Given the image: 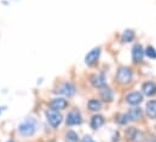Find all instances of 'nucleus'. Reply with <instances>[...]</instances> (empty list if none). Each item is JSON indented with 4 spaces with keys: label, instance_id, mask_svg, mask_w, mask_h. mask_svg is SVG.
Returning <instances> with one entry per match:
<instances>
[{
    "label": "nucleus",
    "instance_id": "obj_5",
    "mask_svg": "<svg viewBox=\"0 0 156 142\" xmlns=\"http://www.w3.org/2000/svg\"><path fill=\"white\" fill-rule=\"evenodd\" d=\"M99 57H101V47H94L93 49H91L86 57H85V64L90 68L94 66L98 60H99Z\"/></svg>",
    "mask_w": 156,
    "mask_h": 142
},
{
    "label": "nucleus",
    "instance_id": "obj_25",
    "mask_svg": "<svg viewBox=\"0 0 156 142\" xmlns=\"http://www.w3.org/2000/svg\"><path fill=\"white\" fill-rule=\"evenodd\" d=\"M6 142H16V141H13V140H9V141H6Z\"/></svg>",
    "mask_w": 156,
    "mask_h": 142
},
{
    "label": "nucleus",
    "instance_id": "obj_8",
    "mask_svg": "<svg viewBox=\"0 0 156 142\" xmlns=\"http://www.w3.org/2000/svg\"><path fill=\"white\" fill-rule=\"evenodd\" d=\"M126 137L131 142L144 141V135H143V133H142L139 129L133 128V127H131V128H128V129L126 130Z\"/></svg>",
    "mask_w": 156,
    "mask_h": 142
},
{
    "label": "nucleus",
    "instance_id": "obj_12",
    "mask_svg": "<svg viewBox=\"0 0 156 142\" xmlns=\"http://www.w3.org/2000/svg\"><path fill=\"white\" fill-rule=\"evenodd\" d=\"M142 92L145 96H154L156 94V83L153 81H147L142 84Z\"/></svg>",
    "mask_w": 156,
    "mask_h": 142
},
{
    "label": "nucleus",
    "instance_id": "obj_19",
    "mask_svg": "<svg viewBox=\"0 0 156 142\" xmlns=\"http://www.w3.org/2000/svg\"><path fill=\"white\" fill-rule=\"evenodd\" d=\"M66 142H79V135L74 130H68L64 135Z\"/></svg>",
    "mask_w": 156,
    "mask_h": 142
},
{
    "label": "nucleus",
    "instance_id": "obj_16",
    "mask_svg": "<svg viewBox=\"0 0 156 142\" xmlns=\"http://www.w3.org/2000/svg\"><path fill=\"white\" fill-rule=\"evenodd\" d=\"M145 112L150 119H156V100H150L147 103Z\"/></svg>",
    "mask_w": 156,
    "mask_h": 142
},
{
    "label": "nucleus",
    "instance_id": "obj_3",
    "mask_svg": "<svg viewBox=\"0 0 156 142\" xmlns=\"http://www.w3.org/2000/svg\"><path fill=\"white\" fill-rule=\"evenodd\" d=\"M45 116H46V120H47L48 125L53 129H57L63 122V116L58 111H55V110L50 108L45 112Z\"/></svg>",
    "mask_w": 156,
    "mask_h": 142
},
{
    "label": "nucleus",
    "instance_id": "obj_7",
    "mask_svg": "<svg viewBox=\"0 0 156 142\" xmlns=\"http://www.w3.org/2000/svg\"><path fill=\"white\" fill-rule=\"evenodd\" d=\"M90 82L94 88H99V89L102 87L107 86V75H105V72L101 71V72L93 73L90 78Z\"/></svg>",
    "mask_w": 156,
    "mask_h": 142
},
{
    "label": "nucleus",
    "instance_id": "obj_24",
    "mask_svg": "<svg viewBox=\"0 0 156 142\" xmlns=\"http://www.w3.org/2000/svg\"><path fill=\"white\" fill-rule=\"evenodd\" d=\"M4 108H5V107L2 106V107H0V114H1V112H2V110H4Z\"/></svg>",
    "mask_w": 156,
    "mask_h": 142
},
{
    "label": "nucleus",
    "instance_id": "obj_14",
    "mask_svg": "<svg viewBox=\"0 0 156 142\" xmlns=\"http://www.w3.org/2000/svg\"><path fill=\"white\" fill-rule=\"evenodd\" d=\"M128 119L132 122H138L143 118V110L138 106H133L132 108H129V111L127 112Z\"/></svg>",
    "mask_w": 156,
    "mask_h": 142
},
{
    "label": "nucleus",
    "instance_id": "obj_1",
    "mask_svg": "<svg viewBox=\"0 0 156 142\" xmlns=\"http://www.w3.org/2000/svg\"><path fill=\"white\" fill-rule=\"evenodd\" d=\"M38 127H39L38 120L34 117H28L18 125V133L24 137H30L37 133Z\"/></svg>",
    "mask_w": 156,
    "mask_h": 142
},
{
    "label": "nucleus",
    "instance_id": "obj_15",
    "mask_svg": "<svg viewBox=\"0 0 156 142\" xmlns=\"http://www.w3.org/2000/svg\"><path fill=\"white\" fill-rule=\"evenodd\" d=\"M105 123V119L102 114H94L92 118H91V122H90V127L93 129V130H98L99 128H102Z\"/></svg>",
    "mask_w": 156,
    "mask_h": 142
},
{
    "label": "nucleus",
    "instance_id": "obj_26",
    "mask_svg": "<svg viewBox=\"0 0 156 142\" xmlns=\"http://www.w3.org/2000/svg\"><path fill=\"white\" fill-rule=\"evenodd\" d=\"M155 129H156V127H155Z\"/></svg>",
    "mask_w": 156,
    "mask_h": 142
},
{
    "label": "nucleus",
    "instance_id": "obj_10",
    "mask_svg": "<svg viewBox=\"0 0 156 142\" xmlns=\"http://www.w3.org/2000/svg\"><path fill=\"white\" fill-rule=\"evenodd\" d=\"M144 57V48L140 43H136L132 48V62L134 64H139L143 62Z\"/></svg>",
    "mask_w": 156,
    "mask_h": 142
},
{
    "label": "nucleus",
    "instance_id": "obj_2",
    "mask_svg": "<svg viewBox=\"0 0 156 142\" xmlns=\"http://www.w3.org/2000/svg\"><path fill=\"white\" fill-rule=\"evenodd\" d=\"M133 81V71L128 66L119 68L115 75V82L120 86H128Z\"/></svg>",
    "mask_w": 156,
    "mask_h": 142
},
{
    "label": "nucleus",
    "instance_id": "obj_21",
    "mask_svg": "<svg viewBox=\"0 0 156 142\" xmlns=\"http://www.w3.org/2000/svg\"><path fill=\"white\" fill-rule=\"evenodd\" d=\"M116 120L120 125H126V124L129 122L127 113H121V114H119V116L116 117Z\"/></svg>",
    "mask_w": 156,
    "mask_h": 142
},
{
    "label": "nucleus",
    "instance_id": "obj_17",
    "mask_svg": "<svg viewBox=\"0 0 156 142\" xmlns=\"http://www.w3.org/2000/svg\"><path fill=\"white\" fill-rule=\"evenodd\" d=\"M87 108H88L91 112H98V111L102 110V103H101V100H98V99H91V100H88V103H87Z\"/></svg>",
    "mask_w": 156,
    "mask_h": 142
},
{
    "label": "nucleus",
    "instance_id": "obj_23",
    "mask_svg": "<svg viewBox=\"0 0 156 142\" xmlns=\"http://www.w3.org/2000/svg\"><path fill=\"white\" fill-rule=\"evenodd\" d=\"M113 142H119V133H115L113 136Z\"/></svg>",
    "mask_w": 156,
    "mask_h": 142
},
{
    "label": "nucleus",
    "instance_id": "obj_22",
    "mask_svg": "<svg viewBox=\"0 0 156 142\" xmlns=\"http://www.w3.org/2000/svg\"><path fill=\"white\" fill-rule=\"evenodd\" d=\"M82 142H96V141H94L90 135H86V136L82 139Z\"/></svg>",
    "mask_w": 156,
    "mask_h": 142
},
{
    "label": "nucleus",
    "instance_id": "obj_13",
    "mask_svg": "<svg viewBox=\"0 0 156 142\" xmlns=\"http://www.w3.org/2000/svg\"><path fill=\"white\" fill-rule=\"evenodd\" d=\"M99 94H101V99H102L104 103H112V101L114 100V92H113V89H112L110 87H108V86L102 87Z\"/></svg>",
    "mask_w": 156,
    "mask_h": 142
},
{
    "label": "nucleus",
    "instance_id": "obj_20",
    "mask_svg": "<svg viewBox=\"0 0 156 142\" xmlns=\"http://www.w3.org/2000/svg\"><path fill=\"white\" fill-rule=\"evenodd\" d=\"M144 54L150 58V59H156V49L153 46H148L145 49H144Z\"/></svg>",
    "mask_w": 156,
    "mask_h": 142
},
{
    "label": "nucleus",
    "instance_id": "obj_9",
    "mask_svg": "<svg viewBox=\"0 0 156 142\" xmlns=\"http://www.w3.org/2000/svg\"><path fill=\"white\" fill-rule=\"evenodd\" d=\"M126 103L131 106H138L143 103V94L140 92H131L126 95Z\"/></svg>",
    "mask_w": 156,
    "mask_h": 142
},
{
    "label": "nucleus",
    "instance_id": "obj_11",
    "mask_svg": "<svg viewBox=\"0 0 156 142\" xmlns=\"http://www.w3.org/2000/svg\"><path fill=\"white\" fill-rule=\"evenodd\" d=\"M48 106H50L51 110H55V111L61 112V111H63V110H66L68 107V101L64 98H59L58 96V98H53L50 101Z\"/></svg>",
    "mask_w": 156,
    "mask_h": 142
},
{
    "label": "nucleus",
    "instance_id": "obj_4",
    "mask_svg": "<svg viewBox=\"0 0 156 142\" xmlns=\"http://www.w3.org/2000/svg\"><path fill=\"white\" fill-rule=\"evenodd\" d=\"M56 93L61 94V95H63L66 98H72L76 93V87H75V84L73 82H64L63 84H61L57 88Z\"/></svg>",
    "mask_w": 156,
    "mask_h": 142
},
{
    "label": "nucleus",
    "instance_id": "obj_6",
    "mask_svg": "<svg viewBox=\"0 0 156 142\" xmlns=\"http://www.w3.org/2000/svg\"><path fill=\"white\" fill-rule=\"evenodd\" d=\"M66 123H67V125H69V127L80 125V124L82 123V114H81V112L79 111L78 108L72 110V111L67 114Z\"/></svg>",
    "mask_w": 156,
    "mask_h": 142
},
{
    "label": "nucleus",
    "instance_id": "obj_18",
    "mask_svg": "<svg viewBox=\"0 0 156 142\" xmlns=\"http://www.w3.org/2000/svg\"><path fill=\"white\" fill-rule=\"evenodd\" d=\"M134 32L133 30H131V29H126L123 33H122V36H121V41L123 42V43H129V42H132L133 40H134Z\"/></svg>",
    "mask_w": 156,
    "mask_h": 142
}]
</instances>
